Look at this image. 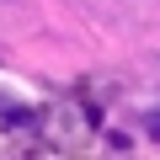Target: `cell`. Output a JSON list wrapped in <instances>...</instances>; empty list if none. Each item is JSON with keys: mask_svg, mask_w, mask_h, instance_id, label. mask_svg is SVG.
Listing matches in <instances>:
<instances>
[{"mask_svg": "<svg viewBox=\"0 0 160 160\" xmlns=\"http://www.w3.org/2000/svg\"><path fill=\"white\" fill-rule=\"evenodd\" d=\"M144 128H149V139H160V107H155V112L144 118Z\"/></svg>", "mask_w": 160, "mask_h": 160, "instance_id": "6da1fadb", "label": "cell"}]
</instances>
